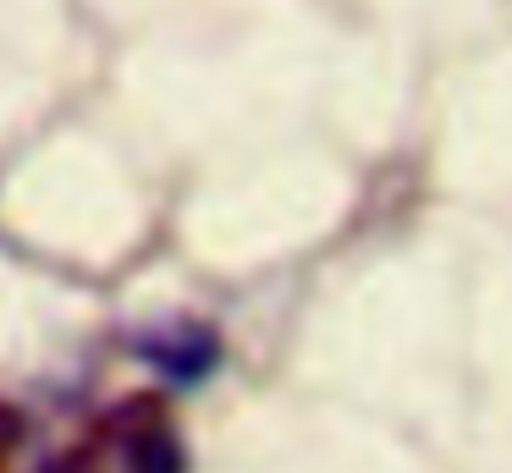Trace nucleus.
<instances>
[{
	"mask_svg": "<svg viewBox=\"0 0 512 473\" xmlns=\"http://www.w3.org/2000/svg\"><path fill=\"white\" fill-rule=\"evenodd\" d=\"M133 352L149 363V369L166 374V380H177V385H199L204 374L215 369V358H221V341H215V330H210V325L177 319V325H155V330H144V336L133 341Z\"/></svg>",
	"mask_w": 512,
	"mask_h": 473,
	"instance_id": "f257e3e1",
	"label": "nucleus"
},
{
	"mask_svg": "<svg viewBox=\"0 0 512 473\" xmlns=\"http://www.w3.org/2000/svg\"><path fill=\"white\" fill-rule=\"evenodd\" d=\"M127 473H188V457H182V440L171 435L160 418H149V424H138L133 435H127Z\"/></svg>",
	"mask_w": 512,
	"mask_h": 473,
	"instance_id": "f03ea898",
	"label": "nucleus"
},
{
	"mask_svg": "<svg viewBox=\"0 0 512 473\" xmlns=\"http://www.w3.org/2000/svg\"><path fill=\"white\" fill-rule=\"evenodd\" d=\"M39 473H94V468H89L83 457H56L50 468H39Z\"/></svg>",
	"mask_w": 512,
	"mask_h": 473,
	"instance_id": "7ed1b4c3",
	"label": "nucleus"
}]
</instances>
